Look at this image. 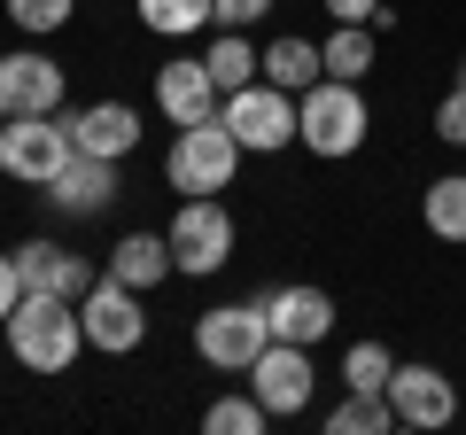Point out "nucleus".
<instances>
[{
  "mask_svg": "<svg viewBox=\"0 0 466 435\" xmlns=\"http://www.w3.org/2000/svg\"><path fill=\"white\" fill-rule=\"evenodd\" d=\"M8 327V350H16L24 373H70L78 366V342H86V319L70 296H39V288H24L16 311L0 319Z\"/></svg>",
  "mask_w": 466,
  "mask_h": 435,
  "instance_id": "1",
  "label": "nucleus"
},
{
  "mask_svg": "<svg viewBox=\"0 0 466 435\" xmlns=\"http://www.w3.org/2000/svg\"><path fill=\"white\" fill-rule=\"evenodd\" d=\"M366 133H373V109H366V94L350 78H319L311 94H296V148H311L319 164L358 156Z\"/></svg>",
  "mask_w": 466,
  "mask_h": 435,
  "instance_id": "2",
  "label": "nucleus"
},
{
  "mask_svg": "<svg viewBox=\"0 0 466 435\" xmlns=\"http://www.w3.org/2000/svg\"><path fill=\"white\" fill-rule=\"evenodd\" d=\"M241 140H233V125L226 117H202V125H179L171 133V156H164V179H171V195H226L233 187V171H241Z\"/></svg>",
  "mask_w": 466,
  "mask_h": 435,
  "instance_id": "3",
  "label": "nucleus"
},
{
  "mask_svg": "<svg viewBox=\"0 0 466 435\" xmlns=\"http://www.w3.org/2000/svg\"><path fill=\"white\" fill-rule=\"evenodd\" d=\"M272 342V319H265V296L257 303H210V311L195 319V358L218 373H249L257 358H265Z\"/></svg>",
  "mask_w": 466,
  "mask_h": 435,
  "instance_id": "4",
  "label": "nucleus"
},
{
  "mask_svg": "<svg viewBox=\"0 0 466 435\" xmlns=\"http://www.w3.org/2000/svg\"><path fill=\"white\" fill-rule=\"evenodd\" d=\"M164 241H171V265H179V272L210 280V272L233 265V210L218 195H187L179 218L164 226Z\"/></svg>",
  "mask_w": 466,
  "mask_h": 435,
  "instance_id": "5",
  "label": "nucleus"
},
{
  "mask_svg": "<svg viewBox=\"0 0 466 435\" xmlns=\"http://www.w3.org/2000/svg\"><path fill=\"white\" fill-rule=\"evenodd\" d=\"M78 319H86V350H101V358H125V350L148 342V296L109 280V272L78 296Z\"/></svg>",
  "mask_w": 466,
  "mask_h": 435,
  "instance_id": "6",
  "label": "nucleus"
},
{
  "mask_svg": "<svg viewBox=\"0 0 466 435\" xmlns=\"http://www.w3.org/2000/svg\"><path fill=\"white\" fill-rule=\"evenodd\" d=\"M218 117L233 125V140L249 156H280V148H296V94L288 86H272V78H257V86H241V94H226V109Z\"/></svg>",
  "mask_w": 466,
  "mask_h": 435,
  "instance_id": "7",
  "label": "nucleus"
},
{
  "mask_svg": "<svg viewBox=\"0 0 466 435\" xmlns=\"http://www.w3.org/2000/svg\"><path fill=\"white\" fill-rule=\"evenodd\" d=\"M78 156V140H70V117H8L0 125V171L8 179H32L47 187L55 171Z\"/></svg>",
  "mask_w": 466,
  "mask_h": 435,
  "instance_id": "8",
  "label": "nucleus"
},
{
  "mask_svg": "<svg viewBox=\"0 0 466 435\" xmlns=\"http://www.w3.org/2000/svg\"><path fill=\"white\" fill-rule=\"evenodd\" d=\"M311 389H319V373H311V350L303 342H265V358L249 366V397L272 420H296L311 404Z\"/></svg>",
  "mask_w": 466,
  "mask_h": 435,
  "instance_id": "9",
  "label": "nucleus"
},
{
  "mask_svg": "<svg viewBox=\"0 0 466 435\" xmlns=\"http://www.w3.org/2000/svg\"><path fill=\"white\" fill-rule=\"evenodd\" d=\"M63 109V63L39 47L0 55V117H55Z\"/></svg>",
  "mask_w": 466,
  "mask_h": 435,
  "instance_id": "10",
  "label": "nucleus"
},
{
  "mask_svg": "<svg viewBox=\"0 0 466 435\" xmlns=\"http://www.w3.org/2000/svg\"><path fill=\"white\" fill-rule=\"evenodd\" d=\"M389 404H397V428H459V381L435 366H404L389 373Z\"/></svg>",
  "mask_w": 466,
  "mask_h": 435,
  "instance_id": "11",
  "label": "nucleus"
},
{
  "mask_svg": "<svg viewBox=\"0 0 466 435\" xmlns=\"http://www.w3.org/2000/svg\"><path fill=\"white\" fill-rule=\"evenodd\" d=\"M265 319H272V342H303V350H319V342L334 335V296L311 280H288L265 296Z\"/></svg>",
  "mask_w": 466,
  "mask_h": 435,
  "instance_id": "12",
  "label": "nucleus"
},
{
  "mask_svg": "<svg viewBox=\"0 0 466 435\" xmlns=\"http://www.w3.org/2000/svg\"><path fill=\"white\" fill-rule=\"evenodd\" d=\"M156 109H164L171 125H202L226 109V94H218V78L202 70V55H171L164 70H156Z\"/></svg>",
  "mask_w": 466,
  "mask_h": 435,
  "instance_id": "13",
  "label": "nucleus"
},
{
  "mask_svg": "<svg viewBox=\"0 0 466 435\" xmlns=\"http://www.w3.org/2000/svg\"><path fill=\"white\" fill-rule=\"evenodd\" d=\"M47 202H55L63 218H94V210H109V202H116V164H109V156H86V148H78V156H70V164L47 179Z\"/></svg>",
  "mask_w": 466,
  "mask_h": 435,
  "instance_id": "14",
  "label": "nucleus"
},
{
  "mask_svg": "<svg viewBox=\"0 0 466 435\" xmlns=\"http://www.w3.org/2000/svg\"><path fill=\"white\" fill-rule=\"evenodd\" d=\"M16 272H24V288H39V296H70V303L94 288V265H86L78 249H63V241H24Z\"/></svg>",
  "mask_w": 466,
  "mask_h": 435,
  "instance_id": "15",
  "label": "nucleus"
},
{
  "mask_svg": "<svg viewBox=\"0 0 466 435\" xmlns=\"http://www.w3.org/2000/svg\"><path fill=\"white\" fill-rule=\"evenodd\" d=\"M70 140H78L86 156L125 164V156L140 148V109H133V101H94V109H78V117H70Z\"/></svg>",
  "mask_w": 466,
  "mask_h": 435,
  "instance_id": "16",
  "label": "nucleus"
},
{
  "mask_svg": "<svg viewBox=\"0 0 466 435\" xmlns=\"http://www.w3.org/2000/svg\"><path fill=\"white\" fill-rule=\"evenodd\" d=\"M171 272H179V265H171V241H164V234H125V241L109 249V280L140 288V296H148V288H164Z\"/></svg>",
  "mask_w": 466,
  "mask_h": 435,
  "instance_id": "17",
  "label": "nucleus"
},
{
  "mask_svg": "<svg viewBox=\"0 0 466 435\" xmlns=\"http://www.w3.org/2000/svg\"><path fill=\"white\" fill-rule=\"evenodd\" d=\"M265 78L288 86V94H311V86L327 78V55H319V39H303V32L265 39Z\"/></svg>",
  "mask_w": 466,
  "mask_h": 435,
  "instance_id": "18",
  "label": "nucleus"
},
{
  "mask_svg": "<svg viewBox=\"0 0 466 435\" xmlns=\"http://www.w3.org/2000/svg\"><path fill=\"white\" fill-rule=\"evenodd\" d=\"M420 226H428L435 241H451V249H466V171L428 179V195H420Z\"/></svg>",
  "mask_w": 466,
  "mask_h": 435,
  "instance_id": "19",
  "label": "nucleus"
},
{
  "mask_svg": "<svg viewBox=\"0 0 466 435\" xmlns=\"http://www.w3.org/2000/svg\"><path fill=\"white\" fill-rule=\"evenodd\" d=\"M202 70L218 78V94H241V86L265 78V55L249 47V32H218L210 47H202Z\"/></svg>",
  "mask_w": 466,
  "mask_h": 435,
  "instance_id": "20",
  "label": "nucleus"
},
{
  "mask_svg": "<svg viewBox=\"0 0 466 435\" xmlns=\"http://www.w3.org/2000/svg\"><path fill=\"white\" fill-rule=\"evenodd\" d=\"M319 55H327V78L366 86V70H373V24H334Z\"/></svg>",
  "mask_w": 466,
  "mask_h": 435,
  "instance_id": "21",
  "label": "nucleus"
},
{
  "mask_svg": "<svg viewBox=\"0 0 466 435\" xmlns=\"http://www.w3.org/2000/svg\"><path fill=\"white\" fill-rule=\"evenodd\" d=\"M389 428H397V404L373 397V389H350V397L327 412V435H389Z\"/></svg>",
  "mask_w": 466,
  "mask_h": 435,
  "instance_id": "22",
  "label": "nucleus"
},
{
  "mask_svg": "<svg viewBox=\"0 0 466 435\" xmlns=\"http://www.w3.org/2000/svg\"><path fill=\"white\" fill-rule=\"evenodd\" d=\"M210 16H218V0H140V24H148L156 39H187Z\"/></svg>",
  "mask_w": 466,
  "mask_h": 435,
  "instance_id": "23",
  "label": "nucleus"
},
{
  "mask_svg": "<svg viewBox=\"0 0 466 435\" xmlns=\"http://www.w3.org/2000/svg\"><path fill=\"white\" fill-rule=\"evenodd\" d=\"M389 373H397L389 342H350V350H342V389H373V397H389Z\"/></svg>",
  "mask_w": 466,
  "mask_h": 435,
  "instance_id": "24",
  "label": "nucleus"
},
{
  "mask_svg": "<svg viewBox=\"0 0 466 435\" xmlns=\"http://www.w3.org/2000/svg\"><path fill=\"white\" fill-rule=\"evenodd\" d=\"M265 404H257V397H218L210 404V412H202V428H210V435H265Z\"/></svg>",
  "mask_w": 466,
  "mask_h": 435,
  "instance_id": "25",
  "label": "nucleus"
},
{
  "mask_svg": "<svg viewBox=\"0 0 466 435\" xmlns=\"http://www.w3.org/2000/svg\"><path fill=\"white\" fill-rule=\"evenodd\" d=\"M70 16H78V0H8V24H16V32H32V39L63 32Z\"/></svg>",
  "mask_w": 466,
  "mask_h": 435,
  "instance_id": "26",
  "label": "nucleus"
},
{
  "mask_svg": "<svg viewBox=\"0 0 466 435\" xmlns=\"http://www.w3.org/2000/svg\"><path fill=\"white\" fill-rule=\"evenodd\" d=\"M435 140H443V148H466V86H451V94L435 101Z\"/></svg>",
  "mask_w": 466,
  "mask_h": 435,
  "instance_id": "27",
  "label": "nucleus"
},
{
  "mask_svg": "<svg viewBox=\"0 0 466 435\" xmlns=\"http://www.w3.org/2000/svg\"><path fill=\"white\" fill-rule=\"evenodd\" d=\"M272 8H280V0H218V32H249V24H265L272 16Z\"/></svg>",
  "mask_w": 466,
  "mask_h": 435,
  "instance_id": "28",
  "label": "nucleus"
},
{
  "mask_svg": "<svg viewBox=\"0 0 466 435\" xmlns=\"http://www.w3.org/2000/svg\"><path fill=\"white\" fill-rule=\"evenodd\" d=\"M327 16L334 24H373V32H381V24H389V0H327Z\"/></svg>",
  "mask_w": 466,
  "mask_h": 435,
  "instance_id": "29",
  "label": "nucleus"
},
{
  "mask_svg": "<svg viewBox=\"0 0 466 435\" xmlns=\"http://www.w3.org/2000/svg\"><path fill=\"white\" fill-rule=\"evenodd\" d=\"M16 296H24V272H16V257H0V319L16 311Z\"/></svg>",
  "mask_w": 466,
  "mask_h": 435,
  "instance_id": "30",
  "label": "nucleus"
},
{
  "mask_svg": "<svg viewBox=\"0 0 466 435\" xmlns=\"http://www.w3.org/2000/svg\"><path fill=\"white\" fill-rule=\"evenodd\" d=\"M459 86H466V63H459Z\"/></svg>",
  "mask_w": 466,
  "mask_h": 435,
  "instance_id": "31",
  "label": "nucleus"
},
{
  "mask_svg": "<svg viewBox=\"0 0 466 435\" xmlns=\"http://www.w3.org/2000/svg\"><path fill=\"white\" fill-rule=\"evenodd\" d=\"M0 125H8V117H0Z\"/></svg>",
  "mask_w": 466,
  "mask_h": 435,
  "instance_id": "32",
  "label": "nucleus"
}]
</instances>
